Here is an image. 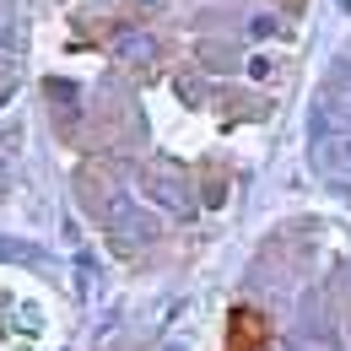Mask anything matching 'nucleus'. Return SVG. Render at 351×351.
Segmentation results:
<instances>
[{
	"mask_svg": "<svg viewBox=\"0 0 351 351\" xmlns=\"http://www.w3.org/2000/svg\"><path fill=\"white\" fill-rule=\"evenodd\" d=\"M108 232L119 238V249H141V243L157 238V221L141 206H130V200H108Z\"/></svg>",
	"mask_w": 351,
	"mask_h": 351,
	"instance_id": "f257e3e1",
	"label": "nucleus"
},
{
	"mask_svg": "<svg viewBox=\"0 0 351 351\" xmlns=\"http://www.w3.org/2000/svg\"><path fill=\"white\" fill-rule=\"evenodd\" d=\"M141 184H146V195H152L157 206H168V211H189V206H195V200H189V184H184L173 168H146Z\"/></svg>",
	"mask_w": 351,
	"mask_h": 351,
	"instance_id": "f03ea898",
	"label": "nucleus"
},
{
	"mask_svg": "<svg viewBox=\"0 0 351 351\" xmlns=\"http://www.w3.org/2000/svg\"><path fill=\"white\" fill-rule=\"evenodd\" d=\"M114 54H119V60H152V54H157V44H152L146 33H119Z\"/></svg>",
	"mask_w": 351,
	"mask_h": 351,
	"instance_id": "7ed1b4c3",
	"label": "nucleus"
},
{
	"mask_svg": "<svg viewBox=\"0 0 351 351\" xmlns=\"http://www.w3.org/2000/svg\"><path fill=\"white\" fill-rule=\"evenodd\" d=\"M249 33H254V38H270V33H276V16H254Z\"/></svg>",
	"mask_w": 351,
	"mask_h": 351,
	"instance_id": "20e7f679",
	"label": "nucleus"
},
{
	"mask_svg": "<svg viewBox=\"0 0 351 351\" xmlns=\"http://www.w3.org/2000/svg\"><path fill=\"white\" fill-rule=\"evenodd\" d=\"M249 76H254V82H265V76H270V60H265V54H254V60H249Z\"/></svg>",
	"mask_w": 351,
	"mask_h": 351,
	"instance_id": "39448f33",
	"label": "nucleus"
},
{
	"mask_svg": "<svg viewBox=\"0 0 351 351\" xmlns=\"http://www.w3.org/2000/svg\"><path fill=\"white\" fill-rule=\"evenodd\" d=\"M330 162H335V168H351V141H341V146L330 152Z\"/></svg>",
	"mask_w": 351,
	"mask_h": 351,
	"instance_id": "423d86ee",
	"label": "nucleus"
},
{
	"mask_svg": "<svg viewBox=\"0 0 351 351\" xmlns=\"http://www.w3.org/2000/svg\"><path fill=\"white\" fill-rule=\"evenodd\" d=\"M11 87H16V76H11V71H5V65H0V103H5V97H11Z\"/></svg>",
	"mask_w": 351,
	"mask_h": 351,
	"instance_id": "0eeeda50",
	"label": "nucleus"
},
{
	"mask_svg": "<svg viewBox=\"0 0 351 351\" xmlns=\"http://www.w3.org/2000/svg\"><path fill=\"white\" fill-rule=\"evenodd\" d=\"M168 351H184V346H168Z\"/></svg>",
	"mask_w": 351,
	"mask_h": 351,
	"instance_id": "6e6552de",
	"label": "nucleus"
}]
</instances>
